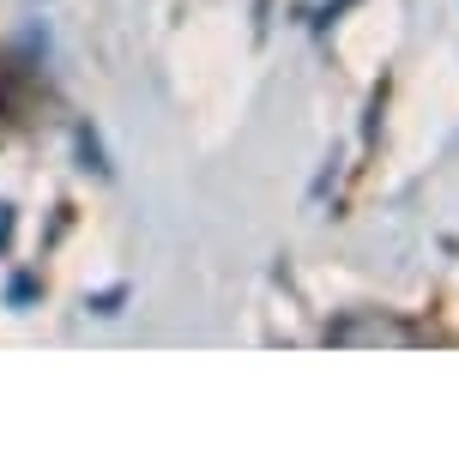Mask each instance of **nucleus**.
<instances>
[{
	"label": "nucleus",
	"instance_id": "f257e3e1",
	"mask_svg": "<svg viewBox=\"0 0 459 465\" xmlns=\"http://www.w3.org/2000/svg\"><path fill=\"white\" fill-rule=\"evenodd\" d=\"M333 345H357V339H381V345H405L411 332L399 321H339V327L326 332Z\"/></svg>",
	"mask_w": 459,
	"mask_h": 465
}]
</instances>
